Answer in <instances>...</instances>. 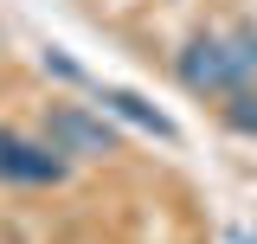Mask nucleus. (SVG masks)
I'll return each instance as SVG.
<instances>
[{
    "mask_svg": "<svg viewBox=\"0 0 257 244\" xmlns=\"http://www.w3.org/2000/svg\"><path fill=\"white\" fill-rule=\"evenodd\" d=\"M103 103H109L116 116H128L135 129H148V135H161V142H174V122L161 116V109H148V103H142L135 90H103Z\"/></svg>",
    "mask_w": 257,
    "mask_h": 244,
    "instance_id": "20e7f679",
    "label": "nucleus"
},
{
    "mask_svg": "<svg viewBox=\"0 0 257 244\" xmlns=\"http://www.w3.org/2000/svg\"><path fill=\"white\" fill-rule=\"evenodd\" d=\"M39 142L52 154H64V161H103V154H116V129L103 116H90L84 103H52Z\"/></svg>",
    "mask_w": 257,
    "mask_h": 244,
    "instance_id": "f03ea898",
    "label": "nucleus"
},
{
    "mask_svg": "<svg viewBox=\"0 0 257 244\" xmlns=\"http://www.w3.org/2000/svg\"><path fill=\"white\" fill-rule=\"evenodd\" d=\"M225 129H231V135H257V84L225 96Z\"/></svg>",
    "mask_w": 257,
    "mask_h": 244,
    "instance_id": "39448f33",
    "label": "nucleus"
},
{
    "mask_svg": "<svg viewBox=\"0 0 257 244\" xmlns=\"http://www.w3.org/2000/svg\"><path fill=\"white\" fill-rule=\"evenodd\" d=\"M174 77L193 96H231L244 84H257V26L251 20H225V26L193 32L174 52Z\"/></svg>",
    "mask_w": 257,
    "mask_h": 244,
    "instance_id": "f257e3e1",
    "label": "nucleus"
},
{
    "mask_svg": "<svg viewBox=\"0 0 257 244\" xmlns=\"http://www.w3.org/2000/svg\"><path fill=\"white\" fill-rule=\"evenodd\" d=\"M64 174H71L64 154H52L45 142H32L20 129H0V180H13V186H58Z\"/></svg>",
    "mask_w": 257,
    "mask_h": 244,
    "instance_id": "7ed1b4c3",
    "label": "nucleus"
}]
</instances>
